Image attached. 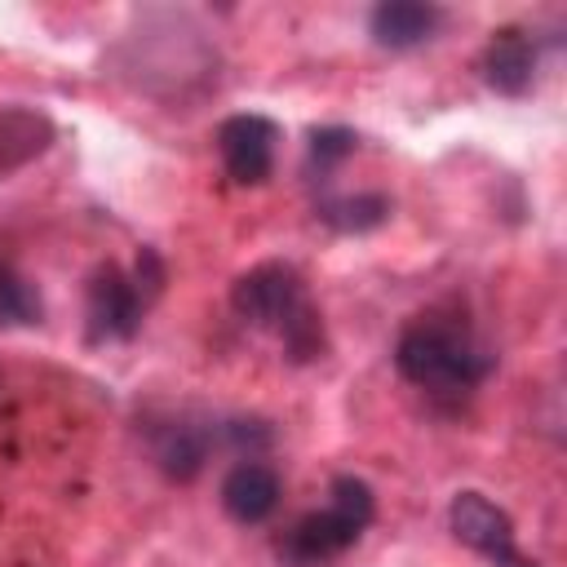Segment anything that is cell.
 Wrapping results in <instances>:
<instances>
[{
	"instance_id": "18",
	"label": "cell",
	"mask_w": 567,
	"mask_h": 567,
	"mask_svg": "<svg viewBox=\"0 0 567 567\" xmlns=\"http://www.w3.org/2000/svg\"><path fill=\"white\" fill-rule=\"evenodd\" d=\"M128 279H133V288L142 292V301L151 306V301L159 297V288H164V261H159V252H155V248H142Z\"/></svg>"
},
{
	"instance_id": "6",
	"label": "cell",
	"mask_w": 567,
	"mask_h": 567,
	"mask_svg": "<svg viewBox=\"0 0 567 567\" xmlns=\"http://www.w3.org/2000/svg\"><path fill=\"white\" fill-rule=\"evenodd\" d=\"M359 536H363V532H359L354 523H346L341 514L315 509V514H301V518L288 527V536L279 540V558H284L288 567H323L328 558L346 554Z\"/></svg>"
},
{
	"instance_id": "13",
	"label": "cell",
	"mask_w": 567,
	"mask_h": 567,
	"mask_svg": "<svg viewBox=\"0 0 567 567\" xmlns=\"http://www.w3.org/2000/svg\"><path fill=\"white\" fill-rule=\"evenodd\" d=\"M354 151H359V133H354V128H346V124H323V128H315L310 142H306V173H310V182H319V173L341 168Z\"/></svg>"
},
{
	"instance_id": "2",
	"label": "cell",
	"mask_w": 567,
	"mask_h": 567,
	"mask_svg": "<svg viewBox=\"0 0 567 567\" xmlns=\"http://www.w3.org/2000/svg\"><path fill=\"white\" fill-rule=\"evenodd\" d=\"M306 301V288H301V275L288 266V261H261L252 270H244L235 284H230V306L239 319H248L252 328H275Z\"/></svg>"
},
{
	"instance_id": "4",
	"label": "cell",
	"mask_w": 567,
	"mask_h": 567,
	"mask_svg": "<svg viewBox=\"0 0 567 567\" xmlns=\"http://www.w3.org/2000/svg\"><path fill=\"white\" fill-rule=\"evenodd\" d=\"M142 315H146V301L133 288V279L115 261H102L89 275V337L93 341H128V337H137Z\"/></svg>"
},
{
	"instance_id": "1",
	"label": "cell",
	"mask_w": 567,
	"mask_h": 567,
	"mask_svg": "<svg viewBox=\"0 0 567 567\" xmlns=\"http://www.w3.org/2000/svg\"><path fill=\"white\" fill-rule=\"evenodd\" d=\"M394 368L403 381L430 394H461L474 390L496 368V359L487 354V346H478V337L461 319L421 315L399 332Z\"/></svg>"
},
{
	"instance_id": "14",
	"label": "cell",
	"mask_w": 567,
	"mask_h": 567,
	"mask_svg": "<svg viewBox=\"0 0 567 567\" xmlns=\"http://www.w3.org/2000/svg\"><path fill=\"white\" fill-rule=\"evenodd\" d=\"M40 315H44L40 288L0 261V323H9V328L13 323H40Z\"/></svg>"
},
{
	"instance_id": "7",
	"label": "cell",
	"mask_w": 567,
	"mask_h": 567,
	"mask_svg": "<svg viewBox=\"0 0 567 567\" xmlns=\"http://www.w3.org/2000/svg\"><path fill=\"white\" fill-rule=\"evenodd\" d=\"M478 71H483V84L496 89L501 97H523L536 80V44L523 27H496L492 40L483 44V58H478Z\"/></svg>"
},
{
	"instance_id": "10",
	"label": "cell",
	"mask_w": 567,
	"mask_h": 567,
	"mask_svg": "<svg viewBox=\"0 0 567 567\" xmlns=\"http://www.w3.org/2000/svg\"><path fill=\"white\" fill-rule=\"evenodd\" d=\"M151 447H155V465H159L173 483H190V478L204 470V461H208L213 425L177 416V421H168V425L155 430V443H151Z\"/></svg>"
},
{
	"instance_id": "17",
	"label": "cell",
	"mask_w": 567,
	"mask_h": 567,
	"mask_svg": "<svg viewBox=\"0 0 567 567\" xmlns=\"http://www.w3.org/2000/svg\"><path fill=\"white\" fill-rule=\"evenodd\" d=\"M217 430H221V443L235 447L244 461H257V452H266V447L275 443V430H270V421H261V416H230V421H221Z\"/></svg>"
},
{
	"instance_id": "16",
	"label": "cell",
	"mask_w": 567,
	"mask_h": 567,
	"mask_svg": "<svg viewBox=\"0 0 567 567\" xmlns=\"http://www.w3.org/2000/svg\"><path fill=\"white\" fill-rule=\"evenodd\" d=\"M328 509L341 514L346 523H354L359 532H368V523H372V514H377V496H372V487H368L363 478L337 474L332 487H328Z\"/></svg>"
},
{
	"instance_id": "12",
	"label": "cell",
	"mask_w": 567,
	"mask_h": 567,
	"mask_svg": "<svg viewBox=\"0 0 567 567\" xmlns=\"http://www.w3.org/2000/svg\"><path fill=\"white\" fill-rule=\"evenodd\" d=\"M53 142V124L35 111H4L0 115V173L31 164Z\"/></svg>"
},
{
	"instance_id": "19",
	"label": "cell",
	"mask_w": 567,
	"mask_h": 567,
	"mask_svg": "<svg viewBox=\"0 0 567 567\" xmlns=\"http://www.w3.org/2000/svg\"><path fill=\"white\" fill-rule=\"evenodd\" d=\"M492 567H536V563L523 554H501V558H492Z\"/></svg>"
},
{
	"instance_id": "8",
	"label": "cell",
	"mask_w": 567,
	"mask_h": 567,
	"mask_svg": "<svg viewBox=\"0 0 567 567\" xmlns=\"http://www.w3.org/2000/svg\"><path fill=\"white\" fill-rule=\"evenodd\" d=\"M279 496H284V483H279L275 465H266V461H235L221 478V509L244 527L266 523L275 514Z\"/></svg>"
},
{
	"instance_id": "9",
	"label": "cell",
	"mask_w": 567,
	"mask_h": 567,
	"mask_svg": "<svg viewBox=\"0 0 567 567\" xmlns=\"http://www.w3.org/2000/svg\"><path fill=\"white\" fill-rule=\"evenodd\" d=\"M443 22V9L439 4H421V0H381L372 13H368V35L381 44V49H416L425 44Z\"/></svg>"
},
{
	"instance_id": "3",
	"label": "cell",
	"mask_w": 567,
	"mask_h": 567,
	"mask_svg": "<svg viewBox=\"0 0 567 567\" xmlns=\"http://www.w3.org/2000/svg\"><path fill=\"white\" fill-rule=\"evenodd\" d=\"M275 146H279V124L257 111L217 124V155L235 186H261L275 173Z\"/></svg>"
},
{
	"instance_id": "11",
	"label": "cell",
	"mask_w": 567,
	"mask_h": 567,
	"mask_svg": "<svg viewBox=\"0 0 567 567\" xmlns=\"http://www.w3.org/2000/svg\"><path fill=\"white\" fill-rule=\"evenodd\" d=\"M315 217L341 235H363L377 230L390 217V195L381 190H359V195H323L315 204Z\"/></svg>"
},
{
	"instance_id": "5",
	"label": "cell",
	"mask_w": 567,
	"mask_h": 567,
	"mask_svg": "<svg viewBox=\"0 0 567 567\" xmlns=\"http://www.w3.org/2000/svg\"><path fill=\"white\" fill-rule=\"evenodd\" d=\"M447 527L465 549H474L483 558L514 554V518L483 492H456L447 505Z\"/></svg>"
},
{
	"instance_id": "15",
	"label": "cell",
	"mask_w": 567,
	"mask_h": 567,
	"mask_svg": "<svg viewBox=\"0 0 567 567\" xmlns=\"http://www.w3.org/2000/svg\"><path fill=\"white\" fill-rule=\"evenodd\" d=\"M279 337H284V350L292 363H310L323 354V319L310 301H301L284 323H279Z\"/></svg>"
}]
</instances>
